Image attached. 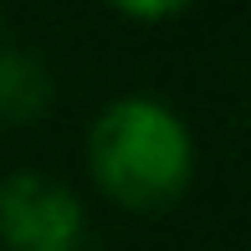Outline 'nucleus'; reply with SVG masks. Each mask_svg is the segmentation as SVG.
Here are the masks:
<instances>
[{
  "label": "nucleus",
  "instance_id": "1",
  "mask_svg": "<svg viewBox=\"0 0 251 251\" xmlns=\"http://www.w3.org/2000/svg\"><path fill=\"white\" fill-rule=\"evenodd\" d=\"M87 175L123 210L159 215L185 200L195 179V139L169 102L149 93L113 98L87 128Z\"/></svg>",
  "mask_w": 251,
  "mask_h": 251
},
{
  "label": "nucleus",
  "instance_id": "2",
  "mask_svg": "<svg viewBox=\"0 0 251 251\" xmlns=\"http://www.w3.org/2000/svg\"><path fill=\"white\" fill-rule=\"evenodd\" d=\"M87 231L82 200L72 185L36 169L0 179V246L5 251H77Z\"/></svg>",
  "mask_w": 251,
  "mask_h": 251
},
{
  "label": "nucleus",
  "instance_id": "3",
  "mask_svg": "<svg viewBox=\"0 0 251 251\" xmlns=\"http://www.w3.org/2000/svg\"><path fill=\"white\" fill-rule=\"evenodd\" d=\"M51 108V72L41 56L0 47V123H31Z\"/></svg>",
  "mask_w": 251,
  "mask_h": 251
},
{
  "label": "nucleus",
  "instance_id": "4",
  "mask_svg": "<svg viewBox=\"0 0 251 251\" xmlns=\"http://www.w3.org/2000/svg\"><path fill=\"white\" fill-rule=\"evenodd\" d=\"M108 5L118 16H128V21H169L185 5H195V0H108Z\"/></svg>",
  "mask_w": 251,
  "mask_h": 251
},
{
  "label": "nucleus",
  "instance_id": "5",
  "mask_svg": "<svg viewBox=\"0 0 251 251\" xmlns=\"http://www.w3.org/2000/svg\"><path fill=\"white\" fill-rule=\"evenodd\" d=\"M0 47H5V16H0Z\"/></svg>",
  "mask_w": 251,
  "mask_h": 251
}]
</instances>
